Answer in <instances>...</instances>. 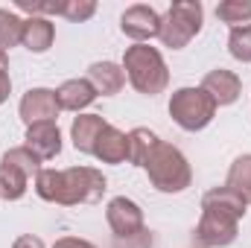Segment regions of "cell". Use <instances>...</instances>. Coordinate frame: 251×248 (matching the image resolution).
Instances as JSON below:
<instances>
[{
  "label": "cell",
  "mask_w": 251,
  "mask_h": 248,
  "mask_svg": "<svg viewBox=\"0 0 251 248\" xmlns=\"http://www.w3.org/2000/svg\"><path fill=\"white\" fill-rule=\"evenodd\" d=\"M246 201L228 190L213 187L201 196V219L196 225V243L201 248H225L237 240L240 219L246 216Z\"/></svg>",
  "instance_id": "obj_1"
},
{
  "label": "cell",
  "mask_w": 251,
  "mask_h": 248,
  "mask_svg": "<svg viewBox=\"0 0 251 248\" xmlns=\"http://www.w3.org/2000/svg\"><path fill=\"white\" fill-rule=\"evenodd\" d=\"M108 190V181L94 167H70V170H41L35 175V193L53 204H94Z\"/></svg>",
  "instance_id": "obj_2"
},
{
  "label": "cell",
  "mask_w": 251,
  "mask_h": 248,
  "mask_svg": "<svg viewBox=\"0 0 251 248\" xmlns=\"http://www.w3.org/2000/svg\"><path fill=\"white\" fill-rule=\"evenodd\" d=\"M123 70L131 88L146 97L164 94L170 85V67L164 62L161 50L149 44H131L123 56Z\"/></svg>",
  "instance_id": "obj_3"
},
{
  "label": "cell",
  "mask_w": 251,
  "mask_h": 248,
  "mask_svg": "<svg viewBox=\"0 0 251 248\" xmlns=\"http://www.w3.org/2000/svg\"><path fill=\"white\" fill-rule=\"evenodd\" d=\"M143 170H146L152 187L161 190V193H184L190 181H193V170H190L187 158L181 155V149H176L167 140L155 143V149L149 152Z\"/></svg>",
  "instance_id": "obj_4"
},
{
  "label": "cell",
  "mask_w": 251,
  "mask_h": 248,
  "mask_svg": "<svg viewBox=\"0 0 251 248\" xmlns=\"http://www.w3.org/2000/svg\"><path fill=\"white\" fill-rule=\"evenodd\" d=\"M204 24V9L199 0H176L170 12L161 18V41L170 50H181L201 32Z\"/></svg>",
  "instance_id": "obj_5"
},
{
  "label": "cell",
  "mask_w": 251,
  "mask_h": 248,
  "mask_svg": "<svg viewBox=\"0 0 251 248\" xmlns=\"http://www.w3.org/2000/svg\"><path fill=\"white\" fill-rule=\"evenodd\" d=\"M38 173H41V161L35 158L32 149L15 146V149L3 152V158H0V198H6V201L24 198L29 178Z\"/></svg>",
  "instance_id": "obj_6"
},
{
  "label": "cell",
  "mask_w": 251,
  "mask_h": 248,
  "mask_svg": "<svg viewBox=\"0 0 251 248\" xmlns=\"http://www.w3.org/2000/svg\"><path fill=\"white\" fill-rule=\"evenodd\" d=\"M170 117L184 131H201L216 117V102L201 88H178L170 97Z\"/></svg>",
  "instance_id": "obj_7"
},
{
  "label": "cell",
  "mask_w": 251,
  "mask_h": 248,
  "mask_svg": "<svg viewBox=\"0 0 251 248\" xmlns=\"http://www.w3.org/2000/svg\"><path fill=\"white\" fill-rule=\"evenodd\" d=\"M105 219H108V228L114 231L117 240H131V237L143 234V210L137 201H131L126 196H117L108 201Z\"/></svg>",
  "instance_id": "obj_8"
},
{
  "label": "cell",
  "mask_w": 251,
  "mask_h": 248,
  "mask_svg": "<svg viewBox=\"0 0 251 248\" xmlns=\"http://www.w3.org/2000/svg\"><path fill=\"white\" fill-rule=\"evenodd\" d=\"M120 29L134 44H146V41L161 35V15L152 6H146V3H134V6H128L123 12Z\"/></svg>",
  "instance_id": "obj_9"
},
{
  "label": "cell",
  "mask_w": 251,
  "mask_h": 248,
  "mask_svg": "<svg viewBox=\"0 0 251 248\" xmlns=\"http://www.w3.org/2000/svg\"><path fill=\"white\" fill-rule=\"evenodd\" d=\"M59 99H56V91L50 88H29L24 97H21V105H18V114L26 125L35 123H56L59 117Z\"/></svg>",
  "instance_id": "obj_10"
},
{
  "label": "cell",
  "mask_w": 251,
  "mask_h": 248,
  "mask_svg": "<svg viewBox=\"0 0 251 248\" xmlns=\"http://www.w3.org/2000/svg\"><path fill=\"white\" fill-rule=\"evenodd\" d=\"M201 91L210 94V99L219 105H234L243 94V79L234 73V70H225V67H216L210 70L204 79H201Z\"/></svg>",
  "instance_id": "obj_11"
},
{
  "label": "cell",
  "mask_w": 251,
  "mask_h": 248,
  "mask_svg": "<svg viewBox=\"0 0 251 248\" xmlns=\"http://www.w3.org/2000/svg\"><path fill=\"white\" fill-rule=\"evenodd\" d=\"M26 149L35 152L38 161H53L62 152V131L56 123H35L26 125V137H24Z\"/></svg>",
  "instance_id": "obj_12"
},
{
  "label": "cell",
  "mask_w": 251,
  "mask_h": 248,
  "mask_svg": "<svg viewBox=\"0 0 251 248\" xmlns=\"http://www.w3.org/2000/svg\"><path fill=\"white\" fill-rule=\"evenodd\" d=\"M105 125H108L105 117H100V114H79V117H73V123H70V140H73L76 152L94 155V146H97V140H100V134H102Z\"/></svg>",
  "instance_id": "obj_13"
},
{
  "label": "cell",
  "mask_w": 251,
  "mask_h": 248,
  "mask_svg": "<svg viewBox=\"0 0 251 248\" xmlns=\"http://www.w3.org/2000/svg\"><path fill=\"white\" fill-rule=\"evenodd\" d=\"M94 158L102 161V164H123V161H128V134L108 123L102 128L97 146H94Z\"/></svg>",
  "instance_id": "obj_14"
},
{
  "label": "cell",
  "mask_w": 251,
  "mask_h": 248,
  "mask_svg": "<svg viewBox=\"0 0 251 248\" xmlns=\"http://www.w3.org/2000/svg\"><path fill=\"white\" fill-rule=\"evenodd\" d=\"M88 82L94 85L97 97H114L120 94L126 85V70L123 64H114V62H94L88 67Z\"/></svg>",
  "instance_id": "obj_15"
},
{
  "label": "cell",
  "mask_w": 251,
  "mask_h": 248,
  "mask_svg": "<svg viewBox=\"0 0 251 248\" xmlns=\"http://www.w3.org/2000/svg\"><path fill=\"white\" fill-rule=\"evenodd\" d=\"M56 99L62 111H82L97 99V91L88 79H67L56 88Z\"/></svg>",
  "instance_id": "obj_16"
},
{
  "label": "cell",
  "mask_w": 251,
  "mask_h": 248,
  "mask_svg": "<svg viewBox=\"0 0 251 248\" xmlns=\"http://www.w3.org/2000/svg\"><path fill=\"white\" fill-rule=\"evenodd\" d=\"M56 41V26L50 18H26L24 21V38L21 44L29 53H47Z\"/></svg>",
  "instance_id": "obj_17"
},
{
  "label": "cell",
  "mask_w": 251,
  "mask_h": 248,
  "mask_svg": "<svg viewBox=\"0 0 251 248\" xmlns=\"http://www.w3.org/2000/svg\"><path fill=\"white\" fill-rule=\"evenodd\" d=\"M225 187L234 190L246 204H251V155H240L231 170H228V178H225Z\"/></svg>",
  "instance_id": "obj_18"
},
{
  "label": "cell",
  "mask_w": 251,
  "mask_h": 248,
  "mask_svg": "<svg viewBox=\"0 0 251 248\" xmlns=\"http://www.w3.org/2000/svg\"><path fill=\"white\" fill-rule=\"evenodd\" d=\"M158 140H161V137H158L155 131L143 128V125H140V128H131V131H128V164L143 167Z\"/></svg>",
  "instance_id": "obj_19"
},
{
  "label": "cell",
  "mask_w": 251,
  "mask_h": 248,
  "mask_svg": "<svg viewBox=\"0 0 251 248\" xmlns=\"http://www.w3.org/2000/svg\"><path fill=\"white\" fill-rule=\"evenodd\" d=\"M216 18L231 29L251 26V0H222L216 6Z\"/></svg>",
  "instance_id": "obj_20"
},
{
  "label": "cell",
  "mask_w": 251,
  "mask_h": 248,
  "mask_svg": "<svg viewBox=\"0 0 251 248\" xmlns=\"http://www.w3.org/2000/svg\"><path fill=\"white\" fill-rule=\"evenodd\" d=\"M24 21L21 15H15L12 9H0V50H9L15 44H21L24 38Z\"/></svg>",
  "instance_id": "obj_21"
},
{
  "label": "cell",
  "mask_w": 251,
  "mask_h": 248,
  "mask_svg": "<svg viewBox=\"0 0 251 248\" xmlns=\"http://www.w3.org/2000/svg\"><path fill=\"white\" fill-rule=\"evenodd\" d=\"M228 50L237 62L251 64V26H240V29H231L228 35Z\"/></svg>",
  "instance_id": "obj_22"
},
{
  "label": "cell",
  "mask_w": 251,
  "mask_h": 248,
  "mask_svg": "<svg viewBox=\"0 0 251 248\" xmlns=\"http://www.w3.org/2000/svg\"><path fill=\"white\" fill-rule=\"evenodd\" d=\"M94 12H97V3L94 0H64L62 9H59V15L67 18V21H88V18H94Z\"/></svg>",
  "instance_id": "obj_23"
},
{
  "label": "cell",
  "mask_w": 251,
  "mask_h": 248,
  "mask_svg": "<svg viewBox=\"0 0 251 248\" xmlns=\"http://www.w3.org/2000/svg\"><path fill=\"white\" fill-rule=\"evenodd\" d=\"M53 248H97L94 243H88V240H82V237H62V240H56Z\"/></svg>",
  "instance_id": "obj_24"
},
{
  "label": "cell",
  "mask_w": 251,
  "mask_h": 248,
  "mask_svg": "<svg viewBox=\"0 0 251 248\" xmlns=\"http://www.w3.org/2000/svg\"><path fill=\"white\" fill-rule=\"evenodd\" d=\"M12 248H44V243H41L38 237H32V234H24V237L15 240V246Z\"/></svg>",
  "instance_id": "obj_25"
},
{
  "label": "cell",
  "mask_w": 251,
  "mask_h": 248,
  "mask_svg": "<svg viewBox=\"0 0 251 248\" xmlns=\"http://www.w3.org/2000/svg\"><path fill=\"white\" fill-rule=\"evenodd\" d=\"M9 94H12V79H9V70H3L0 73V105L9 99Z\"/></svg>",
  "instance_id": "obj_26"
},
{
  "label": "cell",
  "mask_w": 251,
  "mask_h": 248,
  "mask_svg": "<svg viewBox=\"0 0 251 248\" xmlns=\"http://www.w3.org/2000/svg\"><path fill=\"white\" fill-rule=\"evenodd\" d=\"M3 70H9V53L6 50H0V73Z\"/></svg>",
  "instance_id": "obj_27"
}]
</instances>
